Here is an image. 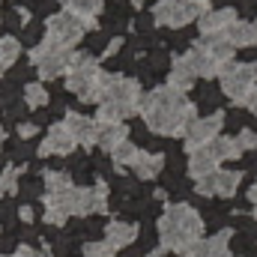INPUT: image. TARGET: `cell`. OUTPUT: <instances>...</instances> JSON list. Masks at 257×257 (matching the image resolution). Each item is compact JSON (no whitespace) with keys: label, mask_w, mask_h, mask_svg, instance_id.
<instances>
[{"label":"cell","mask_w":257,"mask_h":257,"mask_svg":"<svg viewBox=\"0 0 257 257\" xmlns=\"http://www.w3.org/2000/svg\"><path fill=\"white\" fill-rule=\"evenodd\" d=\"M90 27H93V21H84V18L72 15L69 9H63V12H57V15H51L45 21V36L54 39V42H60V45H66V48H72V45H78L84 39V33Z\"/></svg>","instance_id":"obj_7"},{"label":"cell","mask_w":257,"mask_h":257,"mask_svg":"<svg viewBox=\"0 0 257 257\" xmlns=\"http://www.w3.org/2000/svg\"><path fill=\"white\" fill-rule=\"evenodd\" d=\"M203 12H206V3H197V0H159L153 6V21L165 27H186Z\"/></svg>","instance_id":"obj_6"},{"label":"cell","mask_w":257,"mask_h":257,"mask_svg":"<svg viewBox=\"0 0 257 257\" xmlns=\"http://www.w3.org/2000/svg\"><path fill=\"white\" fill-rule=\"evenodd\" d=\"M218 162H221V159L215 156L212 144L197 147V150H192V153H189V177L197 183V180H203V177L215 174V171H218Z\"/></svg>","instance_id":"obj_12"},{"label":"cell","mask_w":257,"mask_h":257,"mask_svg":"<svg viewBox=\"0 0 257 257\" xmlns=\"http://www.w3.org/2000/svg\"><path fill=\"white\" fill-rule=\"evenodd\" d=\"M3 144H6V128L0 126V147H3Z\"/></svg>","instance_id":"obj_40"},{"label":"cell","mask_w":257,"mask_h":257,"mask_svg":"<svg viewBox=\"0 0 257 257\" xmlns=\"http://www.w3.org/2000/svg\"><path fill=\"white\" fill-rule=\"evenodd\" d=\"M227 36H230V42L236 45V48H254L257 45V21H233L230 24V30H227Z\"/></svg>","instance_id":"obj_21"},{"label":"cell","mask_w":257,"mask_h":257,"mask_svg":"<svg viewBox=\"0 0 257 257\" xmlns=\"http://www.w3.org/2000/svg\"><path fill=\"white\" fill-rule=\"evenodd\" d=\"M245 108H248V111H251V114L257 117V87H254V93L248 96V102H245Z\"/></svg>","instance_id":"obj_37"},{"label":"cell","mask_w":257,"mask_h":257,"mask_svg":"<svg viewBox=\"0 0 257 257\" xmlns=\"http://www.w3.org/2000/svg\"><path fill=\"white\" fill-rule=\"evenodd\" d=\"M183 57H186V60L194 66L197 78H218V69H221V66L215 63V60H212V57H209V54H206L200 45H192V48H189Z\"/></svg>","instance_id":"obj_20"},{"label":"cell","mask_w":257,"mask_h":257,"mask_svg":"<svg viewBox=\"0 0 257 257\" xmlns=\"http://www.w3.org/2000/svg\"><path fill=\"white\" fill-rule=\"evenodd\" d=\"M236 144H239V150L245 153V150H254L257 147V135L254 132H248V128H242L239 135H236Z\"/></svg>","instance_id":"obj_31"},{"label":"cell","mask_w":257,"mask_h":257,"mask_svg":"<svg viewBox=\"0 0 257 257\" xmlns=\"http://www.w3.org/2000/svg\"><path fill=\"white\" fill-rule=\"evenodd\" d=\"M63 6L72 15H78V18H84V21H93V18L102 12L105 0H63Z\"/></svg>","instance_id":"obj_22"},{"label":"cell","mask_w":257,"mask_h":257,"mask_svg":"<svg viewBox=\"0 0 257 257\" xmlns=\"http://www.w3.org/2000/svg\"><path fill=\"white\" fill-rule=\"evenodd\" d=\"M15 132H18V138H21V141H27V138H33V135L39 132V126H36V123H18Z\"/></svg>","instance_id":"obj_32"},{"label":"cell","mask_w":257,"mask_h":257,"mask_svg":"<svg viewBox=\"0 0 257 257\" xmlns=\"http://www.w3.org/2000/svg\"><path fill=\"white\" fill-rule=\"evenodd\" d=\"M63 126L72 132V138H75L84 150L99 147V135H96V120H93V117H84V114H78V111H69V114H63Z\"/></svg>","instance_id":"obj_10"},{"label":"cell","mask_w":257,"mask_h":257,"mask_svg":"<svg viewBox=\"0 0 257 257\" xmlns=\"http://www.w3.org/2000/svg\"><path fill=\"white\" fill-rule=\"evenodd\" d=\"M128 3H132V6H138V9H141V6H144V3H147V0H128Z\"/></svg>","instance_id":"obj_41"},{"label":"cell","mask_w":257,"mask_h":257,"mask_svg":"<svg viewBox=\"0 0 257 257\" xmlns=\"http://www.w3.org/2000/svg\"><path fill=\"white\" fill-rule=\"evenodd\" d=\"M0 257H39V251H33L30 245H18L12 254H0Z\"/></svg>","instance_id":"obj_34"},{"label":"cell","mask_w":257,"mask_h":257,"mask_svg":"<svg viewBox=\"0 0 257 257\" xmlns=\"http://www.w3.org/2000/svg\"><path fill=\"white\" fill-rule=\"evenodd\" d=\"M120 45H123V39H111V42H108V48H105V54H108V57H111V54H117V51H120Z\"/></svg>","instance_id":"obj_35"},{"label":"cell","mask_w":257,"mask_h":257,"mask_svg":"<svg viewBox=\"0 0 257 257\" xmlns=\"http://www.w3.org/2000/svg\"><path fill=\"white\" fill-rule=\"evenodd\" d=\"M135 239H138V227L135 224H128V221H111V224H105V242L114 251L132 245Z\"/></svg>","instance_id":"obj_17"},{"label":"cell","mask_w":257,"mask_h":257,"mask_svg":"<svg viewBox=\"0 0 257 257\" xmlns=\"http://www.w3.org/2000/svg\"><path fill=\"white\" fill-rule=\"evenodd\" d=\"M212 144V150H215V156L224 162V159H239L242 156V150H239V144H236V138H215V141H209Z\"/></svg>","instance_id":"obj_25"},{"label":"cell","mask_w":257,"mask_h":257,"mask_svg":"<svg viewBox=\"0 0 257 257\" xmlns=\"http://www.w3.org/2000/svg\"><path fill=\"white\" fill-rule=\"evenodd\" d=\"M21 171H24V165H9V168H3V174H0V197L18 192V177H21Z\"/></svg>","instance_id":"obj_26"},{"label":"cell","mask_w":257,"mask_h":257,"mask_svg":"<svg viewBox=\"0 0 257 257\" xmlns=\"http://www.w3.org/2000/svg\"><path fill=\"white\" fill-rule=\"evenodd\" d=\"M42 218H45V224H51V227H63L66 221H69V215L60 212V209H45Z\"/></svg>","instance_id":"obj_30"},{"label":"cell","mask_w":257,"mask_h":257,"mask_svg":"<svg viewBox=\"0 0 257 257\" xmlns=\"http://www.w3.org/2000/svg\"><path fill=\"white\" fill-rule=\"evenodd\" d=\"M218 81H221V90L227 93V99L233 105L245 108L257 84V63H224L218 69Z\"/></svg>","instance_id":"obj_4"},{"label":"cell","mask_w":257,"mask_h":257,"mask_svg":"<svg viewBox=\"0 0 257 257\" xmlns=\"http://www.w3.org/2000/svg\"><path fill=\"white\" fill-rule=\"evenodd\" d=\"M24 105H27V108H45V105H48V90H45V84L30 81V84L24 87Z\"/></svg>","instance_id":"obj_24"},{"label":"cell","mask_w":257,"mask_h":257,"mask_svg":"<svg viewBox=\"0 0 257 257\" xmlns=\"http://www.w3.org/2000/svg\"><path fill=\"white\" fill-rule=\"evenodd\" d=\"M141 117L150 132L156 135H168V138H186V132L197 120L194 105L186 99V93L174 90V87H156L150 93H144L141 102Z\"/></svg>","instance_id":"obj_1"},{"label":"cell","mask_w":257,"mask_h":257,"mask_svg":"<svg viewBox=\"0 0 257 257\" xmlns=\"http://www.w3.org/2000/svg\"><path fill=\"white\" fill-rule=\"evenodd\" d=\"M30 60L36 66V75L42 78V81H51V78H60L69 72V63L75 60V54H72V48H66L60 42H54V39H42L33 51H30Z\"/></svg>","instance_id":"obj_3"},{"label":"cell","mask_w":257,"mask_h":257,"mask_svg":"<svg viewBox=\"0 0 257 257\" xmlns=\"http://www.w3.org/2000/svg\"><path fill=\"white\" fill-rule=\"evenodd\" d=\"M194 81H197L194 66L189 63L186 57H177V60L171 63V72H168V87H174V90H180V93H189Z\"/></svg>","instance_id":"obj_16"},{"label":"cell","mask_w":257,"mask_h":257,"mask_svg":"<svg viewBox=\"0 0 257 257\" xmlns=\"http://www.w3.org/2000/svg\"><path fill=\"white\" fill-rule=\"evenodd\" d=\"M99 60L93 54H75L66 72V93H75L81 102H96V78H99Z\"/></svg>","instance_id":"obj_5"},{"label":"cell","mask_w":257,"mask_h":257,"mask_svg":"<svg viewBox=\"0 0 257 257\" xmlns=\"http://www.w3.org/2000/svg\"><path fill=\"white\" fill-rule=\"evenodd\" d=\"M254 218H257V206H254Z\"/></svg>","instance_id":"obj_43"},{"label":"cell","mask_w":257,"mask_h":257,"mask_svg":"<svg viewBox=\"0 0 257 257\" xmlns=\"http://www.w3.org/2000/svg\"><path fill=\"white\" fill-rule=\"evenodd\" d=\"M194 45H200L212 60L218 66H224V63H230L233 60V51H236V45L230 42V36L227 33H212V36H203L200 42H194Z\"/></svg>","instance_id":"obj_13"},{"label":"cell","mask_w":257,"mask_h":257,"mask_svg":"<svg viewBox=\"0 0 257 257\" xmlns=\"http://www.w3.org/2000/svg\"><path fill=\"white\" fill-rule=\"evenodd\" d=\"M138 153H141V150H138V147H135L132 141H123V144H120V147H117V150L111 153V156H114V168H117V171H123L126 165H135Z\"/></svg>","instance_id":"obj_27"},{"label":"cell","mask_w":257,"mask_h":257,"mask_svg":"<svg viewBox=\"0 0 257 257\" xmlns=\"http://www.w3.org/2000/svg\"><path fill=\"white\" fill-rule=\"evenodd\" d=\"M159 239H162V248L186 257L194 242L203 239V218L189 203H171L159 218Z\"/></svg>","instance_id":"obj_2"},{"label":"cell","mask_w":257,"mask_h":257,"mask_svg":"<svg viewBox=\"0 0 257 257\" xmlns=\"http://www.w3.org/2000/svg\"><path fill=\"white\" fill-rule=\"evenodd\" d=\"M230 230H221L209 239H197L192 248L186 251V257H227V242H230Z\"/></svg>","instance_id":"obj_14"},{"label":"cell","mask_w":257,"mask_h":257,"mask_svg":"<svg viewBox=\"0 0 257 257\" xmlns=\"http://www.w3.org/2000/svg\"><path fill=\"white\" fill-rule=\"evenodd\" d=\"M42 183H45L48 192H66V189H72V177L63 174V171H45Z\"/></svg>","instance_id":"obj_28"},{"label":"cell","mask_w":257,"mask_h":257,"mask_svg":"<svg viewBox=\"0 0 257 257\" xmlns=\"http://www.w3.org/2000/svg\"><path fill=\"white\" fill-rule=\"evenodd\" d=\"M248 200H251V203L257 206V183L251 186V189H248Z\"/></svg>","instance_id":"obj_38"},{"label":"cell","mask_w":257,"mask_h":257,"mask_svg":"<svg viewBox=\"0 0 257 257\" xmlns=\"http://www.w3.org/2000/svg\"><path fill=\"white\" fill-rule=\"evenodd\" d=\"M21 57V42L15 36H3L0 39V69L15 66V60Z\"/></svg>","instance_id":"obj_23"},{"label":"cell","mask_w":257,"mask_h":257,"mask_svg":"<svg viewBox=\"0 0 257 257\" xmlns=\"http://www.w3.org/2000/svg\"><path fill=\"white\" fill-rule=\"evenodd\" d=\"M27 156H30V147H27V144L21 141V144L15 147V159H27Z\"/></svg>","instance_id":"obj_36"},{"label":"cell","mask_w":257,"mask_h":257,"mask_svg":"<svg viewBox=\"0 0 257 257\" xmlns=\"http://www.w3.org/2000/svg\"><path fill=\"white\" fill-rule=\"evenodd\" d=\"M197 3H209V0H197Z\"/></svg>","instance_id":"obj_42"},{"label":"cell","mask_w":257,"mask_h":257,"mask_svg":"<svg viewBox=\"0 0 257 257\" xmlns=\"http://www.w3.org/2000/svg\"><path fill=\"white\" fill-rule=\"evenodd\" d=\"M162 168H165V156L162 153H144V150L138 153V159L132 165V171H135L138 180H153V177L162 174Z\"/></svg>","instance_id":"obj_19"},{"label":"cell","mask_w":257,"mask_h":257,"mask_svg":"<svg viewBox=\"0 0 257 257\" xmlns=\"http://www.w3.org/2000/svg\"><path fill=\"white\" fill-rule=\"evenodd\" d=\"M84 257H114V248L108 242H87L84 245Z\"/></svg>","instance_id":"obj_29"},{"label":"cell","mask_w":257,"mask_h":257,"mask_svg":"<svg viewBox=\"0 0 257 257\" xmlns=\"http://www.w3.org/2000/svg\"><path fill=\"white\" fill-rule=\"evenodd\" d=\"M233 21H236V12L233 9H206L197 24H200V33L203 36H212V33H227Z\"/></svg>","instance_id":"obj_15"},{"label":"cell","mask_w":257,"mask_h":257,"mask_svg":"<svg viewBox=\"0 0 257 257\" xmlns=\"http://www.w3.org/2000/svg\"><path fill=\"white\" fill-rule=\"evenodd\" d=\"M224 126V114H209V117H197L189 132H186V150L192 153L197 147H203V144H209V141H215L218 138V132Z\"/></svg>","instance_id":"obj_9"},{"label":"cell","mask_w":257,"mask_h":257,"mask_svg":"<svg viewBox=\"0 0 257 257\" xmlns=\"http://www.w3.org/2000/svg\"><path fill=\"white\" fill-rule=\"evenodd\" d=\"M96 135H99V147L108 153H114L123 141H128L126 123H99L96 120Z\"/></svg>","instance_id":"obj_18"},{"label":"cell","mask_w":257,"mask_h":257,"mask_svg":"<svg viewBox=\"0 0 257 257\" xmlns=\"http://www.w3.org/2000/svg\"><path fill=\"white\" fill-rule=\"evenodd\" d=\"M18 218H21L24 224H33V218H36L33 206H30V203H21V206H18Z\"/></svg>","instance_id":"obj_33"},{"label":"cell","mask_w":257,"mask_h":257,"mask_svg":"<svg viewBox=\"0 0 257 257\" xmlns=\"http://www.w3.org/2000/svg\"><path fill=\"white\" fill-rule=\"evenodd\" d=\"M239 180H242L239 171H215V174L197 180V183H194V192L203 194V197H212V194H218V197H233L236 189H239Z\"/></svg>","instance_id":"obj_8"},{"label":"cell","mask_w":257,"mask_h":257,"mask_svg":"<svg viewBox=\"0 0 257 257\" xmlns=\"http://www.w3.org/2000/svg\"><path fill=\"white\" fill-rule=\"evenodd\" d=\"M165 254H168V248H153L147 257H165Z\"/></svg>","instance_id":"obj_39"},{"label":"cell","mask_w":257,"mask_h":257,"mask_svg":"<svg viewBox=\"0 0 257 257\" xmlns=\"http://www.w3.org/2000/svg\"><path fill=\"white\" fill-rule=\"evenodd\" d=\"M78 147V141L72 138V132L63 126V123H54V126L48 128V135H45V141L39 144V156L45 159V156H69L72 150Z\"/></svg>","instance_id":"obj_11"}]
</instances>
